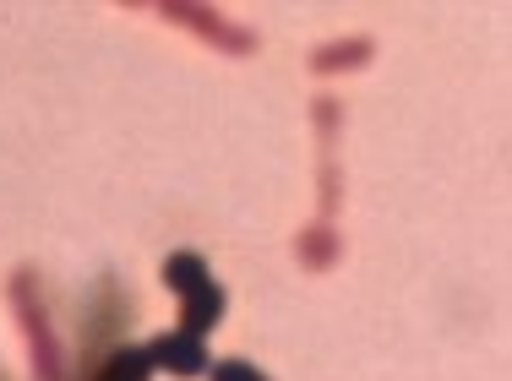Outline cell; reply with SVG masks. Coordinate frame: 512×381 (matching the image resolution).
Returning a JSON list of instances; mask_svg holds the SVG:
<instances>
[{
    "label": "cell",
    "mask_w": 512,
    "mask_h": 381,
    "mask_svg": "<svg viewBox=\"0 0 512 381\" xmlns=\"http://www.w3.org/2000/svg\"><path fill=\"white\" fill-rule=\"evenodd\" d=\"M207 381H273V376H267L262 365H251V360H213Z\"/></svg>",
    "instance_id": "cell-10"
},
{
    "label": "cell",
    "mask_w": 512,
    "mask_h": 381,
    "mask_svg": "<svg viewBox=\"0 0 512 381\" xmlns=\"http://www.w3.org/2000/svg\"><path fill=\"white\" fill-rule=\"evenodd\" d=\"M224 305H229V294L218 278H207V284H197L191 294H180V333L207 338L218 327V316H224Z\"/></svg>",
    "instance_id": "cell-6"
},
{
    "label": "cell",
    "mask_w": 512,
    "mask_h": 381,
    "mask_svg": "<svg viewBox=\"0 0 512 381\" xmlns=\"http://www.w3.org/2000/svg\"><path fill=\"white\" fill-rule=\"evenodd\" d=\"M148 354H153V365L158 371H169V376H202V371H213V360H207V338H191V333H164V338H153L148 343Z\"/></svg>",
    "instance_id": "cell-4"
},
{
    "label": "cell",
    "mask_w": 512,
    "mask_h": 381,
    "mask_svg": "<svg viewBox=\"0 0 512 381\" xmlns=\"http://www.w3.org/2000/svg\"><path fill=\"white\" fill-rule=\"evenodd\" d=\"M153 17L175 22V28H186L191 39H202L207 49H218V55H256V33L240 28V22H229L218 6H186V0H164V6H153Z\"/></svg>",
    "instance_id": "cell-2"
},
{
    "label": "cell",
    "mask_w": 512,
    "mask_h": 381,
    "mask_svg": "<svg viewBox=\"0 0 512 381\" xmlns=\"http://www.w3.org/2000/svg\"><path fill=\"white\" fill-rule=\"evenodd\" d=\"M6 305H11V316H17L33 381H60L66 376V349H60V338H55L50 305H44V284H39L33 267H11L6 273Z\"/></svg>",
    "instance_id": "cell-1"
},
{
    "label": "cell",
    "mask_w": 512,
    "mask_h": 381,
    "mask_svg": "<svg viewBox=\"0 0 512 381\" xmlns=\"http://www.w3.org/2000/svg\"><path fill=\"white\" fill-rule=\"evenodd\" d=\"M338 98H316L311 104V120H316V218L333 224L338 218V202H344V169H338Z\"/></svg>",
    "instance_id": "cell-3"
},
{
    "label": "cell",
    "mask_w": 512,
    "mask_h": 381,
    "mask_svg": "<svg viewBox=\"0 0 512 381\" xmlns=\"http://www.w3.org/2000/svg\"><path fill=\"white\" fill-rule=\"evenodd\" d=\"M371 60H376V39H365V33H355V39H333V44L311 49V77H349V71L371 66Z\"/></svg>",
    "instance_id": "cell-5"
},
{
    "label": "cell",
    "mask_w": 512,
    "mask_h": 381,
    "mask_svg": "<svg viewBox=\"0 0 512 381\" xmlns=\"http://www.w3.org/2000/svg\"><path fill=\"white\" fill-rule=\"evenodd\" d=\"M153 354H148V343L142 349H131V343H120V349H109L99 365H93V376L88 381H153Z\"/></svg>",
    "instance_id": "cell-8"
},
{
    "label": "cell",
    "mask_w": 512,
    "mask_h": 381,
    "mask_svg": "<svg viewBox=\"0 0 512 381\" xmlns=\"http://www.w3.org/2000/svg\"><path fill=\"white\" fill-rule=\"evenodd\" d=\"M207 278H213V273H207L202 251H175V256L164 262V284L175 289V294H191L197 284H207Z\"/></svg>",
    "instance_id": "cell-9"
},
{
    "label": "cell",
    "mask_w": 512,
    "mask_h": 381,
    "mask_svg": "<svg viewBox=\"0 0 512 381\" xmlns=\"http://www.w3.org/2000/svg\"><path fill=\"white\" fill-rule=\"evenodd\" d=\"M0 381H6V376H0Z\"/></svg>",
    "instance_id": "cell-11"
},
{
    "label": "cell",
    "mask_w": 512,
    "mask_h": 381,
    "mask_svg": "<svg viewBox=\"0 0 512 381\" xmlns=\"http://www.w3.org/2000/svg\"><path fill=\"white\" fill-rule=\"evenodd\" d=\"M338 256H344V235H338V224H306L295 235V262L306 267V273H333Z\"/></svg>",
    "instance_id": "cell-7"
}]
</instances>
